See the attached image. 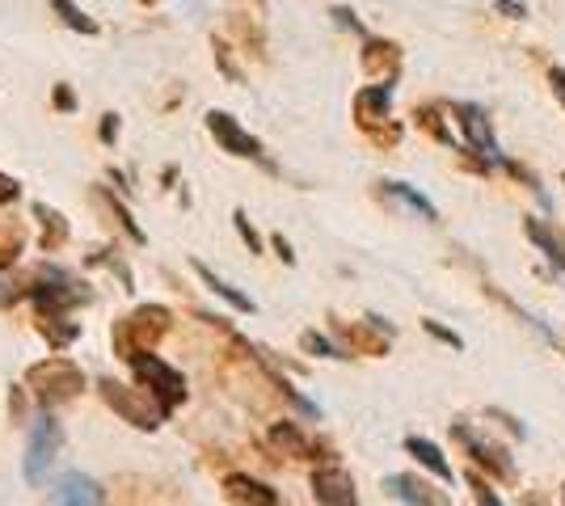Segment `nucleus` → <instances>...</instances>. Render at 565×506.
I'll return each instance as SVG.
<instances>
[{"mask_svg": "<svg viewBox=\"0 0 565 506\" xmlns=\"http://www.w3.org/2000/svg\"><path fill=\"white\" fill-rule=\"evenodd\" d=\"M233 224H236V233H241V241L249 245V254H262V237H258V228L249 224V216H245L241 207H236V212H233Z\"/></svg>", "mask_w": 565, "mask_h": 506, "instance_id": "28", "label": "nucleus"}, {"mask_svg": "<svg viewBox=\"0 0 565 506\" xmlns=\"http://www.w3.org/2000/svg\"><path fill=\"white\" fill-rule=\"evenodd\" d=\"M169 325H173V313H169L166 304H140L136 313H127L115 325V334H110L115 355L122 363H131L143 351H157V342L169 334Z\"/></svg>", "mask_w": 565, "mask_h": 506, "instance_id": "1", "label": "nucleus"}, {"mask_svg": "<svg viewBox=\"0 0 565 506\" xmlns=\"http://www.w3.org/2000/svg\"><path fill=\"white\" fill-rule=\"evenodd\" d=\"M275 254H279V258H282L287 266H296V254H291V245L282 241V237H275Z\"/></svg>", "mask_w": 565, "mask_h": 506, "instance_id": "38", "label": "nucleus"}, {"mask_svg": "<svg viewBox=\"0 0 565 506\" xmlns=\"http://www.w3.org/2000/svg\"><path fill=\"white\" fill-rule=\"evenodd\" d=\"M118 140V115H102V144H115Z\"/></svg>", "mask_w": 565, "mask_h": 506, "instance_id": "33", "label": "nucleus"}, {"mask_svg": "<svg viewBox=\"0 0 565 506\" xmlns=\"http://www.w3.org/2000/svg\"><path fill=\"white\" fill-rule=\"evenodd\" d=\"M47 506H106V489L89 473H60L47 485Z\"/></svg>", "mask_w": 565, "mask_h": 506, "instance_id": "8", "label": "nucleus"}, {"mask_svg": "<svg viewBox=\"0 0 565 506\" xmlns=\"http://www.w3.org/2000/svg\"><path fill=\"white\" fill-rule=\"evenodd\" d=\"M207 131H212V140L224 148V152H233V157H241V161H258L266 173H275V161L266 157L262 140L258 136H249L228 110H212V115H207Z\"/></svg>", "mask_w": 565, "mask_h": 506, "instance_id": "6", "label": "nucleus"}, {"mask_svg": "<svg viewBox=\"0 0 565 506\" xmlns=\"http://www.w3.org/2000/svg\"><path fill=\"white\" fill-rule=\"evenodd\" d=\"M451 439H456V443H460V448L469 452L472 464L490 469L498 482H511V473H515V469H511V456H507V452H502L498 443H486L481 434L472 431L469 422H451Z\"/></svg>", "mask_w": 565, "mask_h": 506, "instance_id": "7", "label": "nucleus"}, {"mask_svg": "<svg viewBox=\"0 0 565 506\" xmlns=\"http://www.w3.org/2000/svg\"><path fill=\"white\" fill-rule=\"evenodd\" d=\"M384 194H388V198H397L401 207H409L414 216H423V219L439 216V212H435V203H430L426 194L414 191V186H405V182H384Z\"/></svg>", "mask_w": 565, "mask_h": 506, "instance_id": "22", "label": "nucleus"}, {"mask_svg": "<svg viewBox=\"0 0 565 506\" xmlns=\"http://www.w3.org/2000/svg\"><path fill=\"white\" fill-rule=\"evenodd\" d=\"M143 4H157V0H143Z\"/></svg>", "mask_w": 565, "mask_h": 506, "instance_id": "41", "label": "nucleus"}, {"mask_svg": "<svg viewBox=\"0 0 565 506\" xmlns=\"http://www.w3.org/2000/svg\"><path fill=\"white\" fill-rule=\"evenodd\" d=\"M494 9L502 18H511V22H523V18H527V4H523V0H494Z\"/></svg>", "mask_w": 565, "mask_h": 506, "instance_id": "31", "label": "nucleus"}, {"mask_svg": "<svg viewBox=\"0 0 565 506\" xmlns=\"http://www.w3.org/2000/svg\"><path fill=\"white\" fill-rule=\"evenodd\" d=\"M215 60H220V73L228 76V80H241V73H236L233 64V51H228V43H220V39H215Z\"/></svg>", "mask_w": 565, "mask_h": 506, "instance_id": "30", "label": "nucleus"}, {"mask_svg": "<svg viewBox=\"0 0 565 506\" xmlns=\"http://www.w3.org/2000/svg\"><path fill=\"white\" fill-rule=\"evenodd\" d=\"M97 194H102V198H106V203H110V212H115V219H118V224H122V233H127V237H131V241H136V245H143V241H148V233H143L140 224H136V219H131V212H127V207H122V198H115V194H110V191H102V186H97Z\"/></svg>", "mask_w": 565, "mask_h": 506, "instance_id": "25", "label": "nucleus"}, {"mask_svg": "<svg viewBox=\"0 0 565 506\" xmlns=\"http://www.w3.org/2000/svg\"><path fill=\"white\" fill-rule=\"evenodd\" d=\"M423 330H426V334H435L439 342H448V346H456V351L465 346V342H460V334H451V330H444L439 321H423Z\"/></svg>", "mask_w": 565, "mask_h": 506, "instance_id": "32", "label": "nucleus"}, {"mask_svg": "<svg viewBox=\"0 0 565 506\" xmlns=\"http://www.w3.org/2000/svg\"><path fill=\"white\" fill-rule=\"evenodd\" d=\"M312 498L321 506H359V489H354V477L338 464H326L312 473Z\"/></svg>", "mask_w": 565, "mask_h": 506, "instance_id": "11", "label": "nucleus"}, {"mask_svg": "<svg viewBox=\"0 0 565 506\" xmlns=\"http://www.w3.org/2000/svg\"><path fill=\"white\" fill-rule=\"evenodd\" d=\"M34 219L43 224V237H39L43 254H55V249H64V245H68V219L60 216L55 207H47V203H34Z\"/></svg>", "mask_w": 565, "mask_h": 506, "instance_id": "20", "label": "nucleus"}, {"mask_svg": "<svg viewBox=\"0 0 565 506\" xmlns=\"http://www.w3.org/2000/svg\"><path fill=\"white\" fill-rule=\"evenodd\" d=\"M51 9H55V18L68 25V30H76V34H97V22L85 9H76L72 0H51Z\"/></svg>", "mask_w": 565, "mask_h": 506, "instance_id": "23", "label": "nucleus"}, {"mask_svg": "<svg viewBox=\"0 0 565 506\" xmlns=\"http://www.w3.org/2000/svg\"><path fill=\"white\" fill-rule=\"evenodd\" d=\"M300 351H305V355H317V359H351V355H342L330 337L317 334V330H305V334H300Z\"/></svg>", "mask_w": 565, "mask_h": 506, "instance_id": "24", "label": "nucleus"}, {"mask_svg": "<svg viewBox=\"0 0 565 506\" xmlns=\"http://www.w3.org/2000/svg\"><path fill=\"white\" fill-rule=\"evenodd\" d=\"M25 392L43 406V410H55L72 397L85 392V372L72 359H43L25 367Z\"/></svg>", "mask_w": 565, "mask_h": 506, "instance_id": "2", "label": "nucleus"}, {"mask_svg": "<svg viewBox=\"0 0 565 506\" xmlns=\"http://www.w3.org/2000/svg\"><path fill=\"white\" fill-rule=\"evenodd\" d=\"M18 254H22V241H13V245H0V270H9V266L18 262Z\"/></svg>", "mask_w": 565, "mask_h": 506, "instance_id": "34", "label": "nucleus"}, {"mask_svg": "<svg viewBox=\"0 0 565 506\" xmlns=\"http://www.w3.org/2000/svg\"><path fill=\"white\" fill-rule=\"evenodd\" d=\"M60 448H64V427H60V418L39 413V418L30 422V434H25V460H22L25 482L47 485V469L55 464Z\"/></svg>", "mask_w": 565, "mask_h": 506, "instance_id": "4", "label": "nucleus"}, {"mask_svg": "<svg viewBox=\"0 0 565 506\" xmlns=\"http://www.w3.org/2000/svg\"><path fill=\"white\" fill-rule=\"evenodd\" d=\"M97 397H102L122 422H131L136 431H157L169 418L166 406H161L148 388H131V385H122V380H110V376L97 380Z\"/></svg>", "mask_w": 565, "mask_h": 506, "instance_id": "3", "label": "nucleus"}, {"mask_svg": "<svg viewBox=\"0 0 565 506\" xmlns=\"http://www.w3.org/2000/svg\"><path fill=\"white\" fill-rule=\"evenodd\" d=\"M338 334L351 342L354 355H367V359H384L388 355V337L393 330L380 321V316H367V321H338Z\"/></svg>", "mask_w": 565, "mask_h": 506, "instance_id": "10", "label": "nucleus"}, {"mask_svg": "<svg viewBox=\"0 0 565 506\" xmlns=\"http://www.w3.org/2000/svg\"><path fill=\"white\" fill-rule=\"evenodd\" d=\"M131 372H136L140 388H148V392L166 406V413H173L182 401H186V376H182L178 367H169L166 359H157L152 351L136 355V359H131Z\"/></svg>", "mask_w": 565, "mask_h": 506, "instance_id": "5", "label": "nucleus"}, {"mask_svg": "<svg viewBox=\"0 0 565 506\" xmlns=\"http://www.w3.org/2000/svg\"><path fill=\"white\" fill-rule=\"evenodd\" d=\"M266 439H270V448H275L279 456H291V460H317L321 456V443H317V439H308L296 422H275Z\"/></svg>", "mask_w": 565, "mask_h": 506, "instance_id": "16", "label": "nucleus"}, {"mask_svg": "<svg viewBox=\"0 0 565 506\" xmlns=\"http://www.w3.org/2000/svg\"><path fill=\"white\" fill-rule=\"evenodd\" d=\"M333 18H338V25H347V30H354V34H363V25L354 22L351 9H333Z\"/></svg>", "mask_w": 565, "mask_h": 506, "instance_id": "36", "label": "nucleus"}, {"mask_svg": "<svg viewBox=\"0 0 565 506\" xmlns=\"http://www.w3.org/2000/svg\"><path fill=\"white\" fill-rule=\"evenodd\" d=\"M72 106H76L72 89H68V85H60V89H55V110H72Z\"/></svg>", "mask_w": 565, "mask_h": 506, "instance_id": "37", "label": "nucleus"}, {"mask_svg": "<svg viewBox=\"0 0 565 506\" xmlns=\"http://www.w3.org/2000/svg\"><path fill=\"white\" fill-rule=\"evenodd\" d=\"M18 198H22V182L9 177V173H0V207H9V203H18Z\"/></svg>", "mask_w": 565, "mask_h": 506, "instance_id": "29", "label": "nucleus"}, {"mask_svg": "<svg viewBox=\"0 0 565 506\" xmlns=\"http://www.w3.org/2000/svg\"><path fill=\"white\" fill-rule=\"evenodd\" d=\"M405 452L418 460V464H426V469H430L439 482H451V477H456V473H451V464H448V456L439 452V443H430V439H423V434H409V439H405Z\"/></svg>", "mask_w": 565, "mask_h": 506, "instance_id": "19", "label": "nucleus"}, {"mask_svg": "<svg viewBox=\"0 0 565 506\" xmlns=\"http://www.w3.org/2000/svg\"><path fill=\"white\" fill-rule=\"evenodd\" d=\"M456 122H460V131H465V140H469L472 152H481L486 161H502V148H498L494 127H490V119H486L481 106L460 101V106H456Z\"/></svg>", "mask_w": 565, "mask_h": 506, "instance_id": "9", "label": "nucleus"}, {"mask_svg": "<svg viewBox=\"0 0 565 506\" xmlns=\"http://www.w3.org/2000/svg\"><path fill=\"white\" fill-rule=\"evenodd\" d=\"M34 330L47 337V346L64 351L81 337V321H72V313H39L34 316Z\"/></svg>", "mask_w": 565, "mask_h": 506, "instance_id": "17", "label": "nucleus"}, {"mask_svg": "<svg viewBox=\"0 0 565 506\" xmlns=\"http://www.w3.org/2000/svg\"><path fill=\"white\" fill-rule=\"evenodd\" d=\"M548 85H553V94H557V101L565 106V68H553V73H548Z\"/></svg>", "mask_w": 565, "mask_h": 506, "instance_id": "35", "label": "nucleus"}, {"mask_svg": "<svg viewBox=\"0 0 565 506\" xmlns=\"http://www.w3.org/2000/svg\"><path fill=\"white\" fill-rule=\"evenodd\" d=\"M388 110H393V85H367V89L354 94V122L367 136L388 127Z\"/></svg>", "mask_w": 565, "mask_h": 506, "instance_id": "12", "label": "nucleus"}, {"mask_svg": "<svg viewBox=\"0 0 565 506\" xmlns=\"http://www.w3.org/2000/svg\"><path fill=\"white\" fill-rule=\"evenodd\" d=\"M523 506H548V503H544L541 494H527V498H523Z\"/></svg>", "mask_w": 565, "mask_h": 506, "instance_id": "39", "label": "nucleus"}, {"mask_svg": "<svg viewBox=\"0 0 565 506\" xmlns=\"http://www.w3.org/2000/svg\"><path fill=\"white\" fill-rule=\"evenodd\" d=\"M384 489L405 506H451V498L444 489H435V485L423 482V477H414V473H393V477H384Z\"/></svg>", "mask_w": 565, "mask_h": 506, "instance_id": "13", "label": "nucleus"}, {"mask_svg": "<svg viewBox=\"0 0 565 506\" xmlns=\"http://www.w3.org/2000/svg\"><path fill=\"white\" fill-rule=\"evenodd\" d=\"M562 506H565V485H562Z\"/></svg>", "mask_w": 565, "mask_h": 506, "instance_id": "40", "label": "nucleus"}, {"mask_svg": "<svg viewBox=\"0 0 565 506\" xmlns=\"http://www.w3.org/2000/svg\"><path fill=\"white\" fill-rule=\"evenodd\" d=\"M414 119H418V127H423L426 136H435L439 144H451L448 127H444V119H439V110H435V106H418V110H414Z\"/></svg>", "mask_w": 565, "mask_h": 506, "instance_id": "26", "label": "nucleus"}, {"mask_svg": "<svg viewBox=\"0 0 565 506\" xmlns=\"http://www.w3.org/2000/svg\"><path fill=\"white\" fill-rule=\"evenodd\" d=\"M465 482H469L472 503H477V506H502V498H498V494H494V485L486 482L481 473H465Z\"/></svg>", "mask_w": 565, "mask_h": 506, "instance_id": "27", "label": "nucleus"}, {"mask_svg": "<svg viewBox=\"0 0 565 506\" xmlns=\"http://www.w3.org/2000/svg\"><path fill=\"white\" fill-rule=\"evenodd\" d=\"M224 494H228V503H236V506H282L279 489H270V485L258 482V477H249V473H228V477H224Z\"/></svg>", "mask_w": 565, "mask_h": 506, "instance_id": "14", "label": "nucleus"}, {"mask_svg": "<svg viewBox=\"0 0 565 506\" xmlns=\"http://www.w3.org/2000/svg\"><path fill=\"white\" fill-rule=\"evenodd\" d=\"M397 68H401L397 43H388V39H367V43H363V73L372 76V80L393 85V80H397Z\"/></svg>", "mask_w": 565, "mask_h": 506, "instance_id": "15", "label": "nucleus"}, {"mask_svg": "<svg viewBox=\"0 0 565 506\" xmlns=\"http://www.w3.org/2000/svg\"><path fill=\"white\" fill-rule=\"evenodd\" d=\"M523 233H527V241L536 245L544 258H548V262L565 274V237H557V233H553L544 219H532V216L523 219Z\"/></svg>", "mask_w": 565, "mask_h": 506, "instance_id": "18", "label": "nucleus"}, {"mask_svg": "<svg viewBox=\"0 0 565 506\" xmlns=\"http://www.w3.org/2000/svg\"><path fill=\"white\" fill-rule=\"evenodd\" d=\"M190 266H194V274H199V279H203V283H207L215 295H220V300H228V304H233L236 313H258V304H254L245 291H236L233 283H224V279L215 274L212 266H203V262H190Z\"/></svg>", "mask_w": 565, "mask_h": 506, "instance_id": "21", "label": "nucleus"}]
</instances>
